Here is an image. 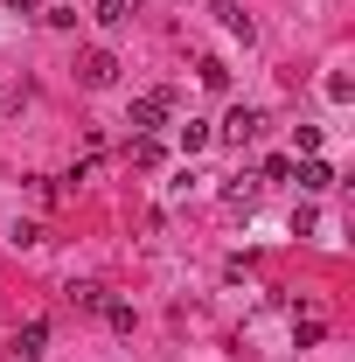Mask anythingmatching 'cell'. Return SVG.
Segmentation results:
<instances>
[{
  "instance_id": "e0dca14e",
  "label": "cell",
  "mask_w": 355,
  "mask_h": 362,
  "mask_svg": "<svg viewBox=\"0 0 355 362\" xmlns=\"http://www.w3.org/2000/svg\"><path fill=\"white\" fill-rule=\"evenodd\" d=\"M258 175H265V181H293V160H286V153H272V160L258 168Z\"/></svg>"
},
{
  "instance_id": "d6986e66",
  "label": "cell",
  "mask_w": 355,
  "mask_h": 362,
  "mask_svg": "<svg viewBox=\"0 0 355 362\" xmlns=\"http://www.w3.org/2000/svg\"><path fill=\"white\" fill-rule=\"evenodd\" d=\"M7 7H14V14H42V0H7Z\"/></svg>"
},
{
  "instance_id": "8992f818",
  "label": "cell",
  "mask_w": 355,
  "mask_h": 362,
  "mask_svg": "<svg viewBox=\"0 0 355 362\" xmlns=\"http://www.w3.org/2000/svg\"><path fill=\"white\" fill-rule=\"evenodd\" d=\"M63 300H70V307H84V314H98V307H105V286H98V279H70V293H63Z\"/></svg>"
},
{
  "instance_id": "7a4b0ae2",
  "label": "cell",
  "mask_w": 355,
  "mask_h": 362,
  "mask_svg": "<svg viewBox=\"0 0 355 362\" xmlns=\"http://www.w3.org/2000/svg\"><path fill=\"white\" fill-rule=\"evenodd\" d=\"M258 133H265V112H258V105H237V112L223 119V139H230V146H251Z\"/></svg>"
},
{
  "instance_id": "52a82bcc",
  "label": "cell",
  "mask_w": 355,
  "mask_h": 362,
  "mask_svg": "<svg viewBox=\"0 0 355 362\" xmlns=\"http://www.w3.org/2000/svg\"><path fill=\"white\" fill-rule=\"evenodd\" d=\"M209 139H216V133H209L202 119H181V126H175V146H181V153H202Z\"/></svg>"
},
{
  "instance_id": "30bf717a",
  "label": "cell",
  "mask_w": 355,
  "mask_h": 362,
  "mask_svg": "<svg viewBox=\"0 0 355 362\" xmlns=\"http://www.w3.org/2000/svg\"><path fill=\"white\" fill-rule=\"evenodd\" d=\"M223 202H230V209H251V202H258V175H237L223 188Z\"/></svg>"
},
{
  "instance_id": "277c9868",
  "label": "cell",
  "mask_w": 355,
  "mask_h": 362,
  "mask_svg": "<svg viewBox=\"0 0 355 362\" xmlns=\"http://www.w3.org/2000/svg\"><path fill=\"white\" fill-rule=\"evenodd\" d=\"M293 181H300V188H307V195H320V188H334V168H327V160H293Z\"/></svg>"
},
{
  "instance_id": "9c48e42d",
  "label": "cell",
  "mask_w": 355,
  "mask_h": 362,
  "mask_svg": "<svg viewBox=\"0 0 355 362\" xmlns=\"http://www.w3.org/2000/svg\"><path fill=\"white\" fill-rule=\"evenodd\" d=\"M216 14H223V28H230V35H237V42H251V35H258V28H251V14H244V7H237V0H223Z\"/></svg>"
},
{
  "instance_id": "4fadbf2b",
  "label": "cell",
  "mask_w": 355,
  "mask_h": 362,
  "mask_svg": "<svg viewBox=\"0 0 355 362\" xmlns=\"http://www.w3.org/2000/svg\"><path fill=\"white\" fill-rule=\"evenodd\" d=\"M133 160H139V168H161V139H153V133H133Z\"/></svg>"
},
{
  "instance_id": "9a60e30c",
  "label": "cell",
  "mask_w": 355,
  "mask_h": 362,
  "mask_svg": "<svg viewBox=\"0 0 355 362\" xmlns=\"http://www.w3.org/2000/svg\"><path fill=\"white\" fill-rule=\"evenodd\" d=\"M42 21H49V28H77V7H70V0H56V7H42Z\"/></svg>"
},
{
  "instance_id": "8fae6325",
  "label": "cell",
  "mask_w": 355,
  "mask_h": 362,
  "mask_svg": "<svg viewBox=\"0 0 355 362\" xmlns=\"http://www.w3.org/2000/svg\"><path fill=\"white\" fill-rule=\"evenodd\" d=\"M195 77H202L209 90H223L230 84V63H223V56H195Z\"/></svg>"
},
{
  "instance_id": "7c38bea8",
  "label": "cell",
  "mask_w": 355,
  "mask_h": 362,
  "mask_svg": "<svg viewBox=\"0 0 355 362\" xmlns=\"http://www.w3.org/2000/svg\"><path fill=\"white\" fill-rule=\"evenodd\" d=\"M320 90H327V98H334V105H349V98H355V84H349V70H327V77H320Z\"/></svg>"
},
{
  "instance_id": "ba28073f",
  "label": "cell",
  "mask_w": 355,
  "mask_h": 362,
  "mask_svg": "<svg viewBox=\"0 0 355 362\" xmlns=\"http://www.w3.org/2000/svg\"><path fill=\"white\" fill-rule=\"evenodd\" d=\"M126 14H133V0H98V7H91L98 28H126Z\"/></svg>"
},
{
  "instance_id": "5bb4252c",
  "label": "cell",
  "mask_w": 355,
  "mask_h": 362,
  "mask_svg": "<svg viewBox=\"0 0 355 362\" xmlns=\"http://www.w3.org/2000/svg\"><path fill=\"white\" fill-rule=\"evenodd\" d=\"M320 334H327V320H320V314H307V320H293V341H300V349H313V341H320Z\"/></svg>"
},
{
  "instance_id": "2e32d148",
  "label": "cell",
  "mask_w": 355,
  "mask_h": 362,
  "mask_svg": "<svg viewBox=\"0 0 355 362\" xmlns=\"http://www.w3.org/2000/svg\"><path fill=\"white\" fill-rule=\"evenodd\" d=\"M98 314L112 320V327H119V334H126V327H133V307H126V300H105V307H98Z\"/></svg>"
},
{
  "instance_id": "3957f363",
  "label": "cell",
  "mask_w": 355,
  "mask_h": 362,
  "mask_svg": "<svg viewBox=\"0 0 355 362\" xmlns=\"http://www.w3.org/2000/svg\"><path fill=\"white\" fill-rule=\"evenodd\" d=\"M77 77H84L91 90H112L119 84V56H112V49H91L84 63H77Z\"/></svg>"
},
{
  "instance_id": "ac0fdd59",
  "label": "cell",
  "mask_w": 355,
  "mask_h": 362,
  "mask_svg": "<svg viewBox=\"0 0 355 362\" xmlns=\"http://www.w3.org/2000/svg\"><path fill=\"white\" fill-rule=\"evenodd\" d=\"M293 146L300 153H320V126H293Z\"/></svg>"
},
{
  "instance_id": "6da1fadb",
  "label": "cell",
  "mask_w": 355,
  "mask_h": 362,
  "mask_svg": "<svg viewBox=\"0 0 355 362\" xmlns=\"http://www.w3.org/2000/svg\"><path fill=\"white\" fill-rule=\"evenodd\" d=\"M168 112H175V90H146V98H133L126 126H133V133H161V126H168Z\"/></svg>"
},
{
  "instance_id": "5b68a950",
  "label": "cell",
  "mask_w": 355,
  "mask_h": 362,
  "mask_svg": "<svg viewBox=\"0 0 355 362\" xmlns=\"http://www.w3.org/2000/svg\"><path fill=\"white\" fill-rule=\"evenodd\" d=\"M14 356H49V320H21V334H14Z\"/></svg>"
}]
</instances>
